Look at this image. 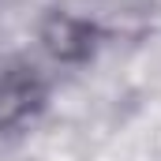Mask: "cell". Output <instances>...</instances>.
I'll return each instance as SVG.
<instances>
[{"instance_id":"1","label":"cell","mask_w":161,"mask_h":161,"mask_svg":"<svg viewBox=\"0 0 161 161\" xmlns=\"http://www.w3.org/2000/svg\"><path fill=\"white\" fill-rule=\"evenodd\" d=\"M38 105H41V86L34 75L11 71L0 79V127H15V124L30 120Z\"/></svg>"}]
</instances>
